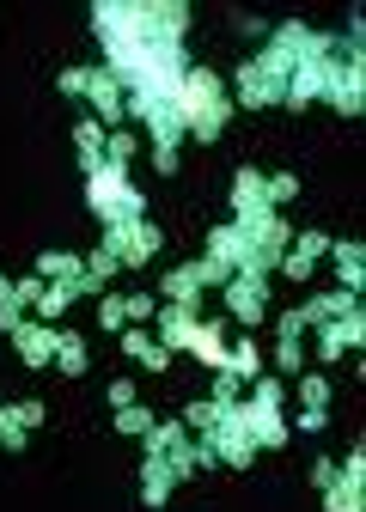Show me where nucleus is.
<instances>
[{"label":"nucleus","instance_id":"obj_1","mask_svg":"<svg viewBox=\"0 0 366 512\" xmlns=\"http://www.w3.org/2000/svg\"><path fill=\"white\" fill-rule=\"evenodd\" d=\"M287 244H293L287 214L263 208V214H244V220H232V226H208V250H202V256H214V263L232 269V275H269V281H275Z\"/></svg>","mask_w":366,"mask_h":512},{"label":"nucleus","instance_id":"obj_2","mask_svg":"<svg viewBox=\"0 0 366 512\" xmlns=\"http://www.w3.org/2000/svg\"><path fill=\"white\" fill-rule=\"evenodd\" d=\"M177 110H183V128H190V141L196 147H214L226 128H232V92H226V74H214V68H196L177 80Z\"/></svg>","mask_w":366,"mask_h":512},{"label":"nucleus","instance_id":"obj_3","mask_svg":"<svg viewBox=\"0 0 366 512\" xmlns=\"http://www.w3.org/2000/svg\"><path fill=\"white\" fill-rule=\"evenodd\" d=\"M153 342L177 360V354H196L202 366H226V324H208L202 305H159L153 317Z\"/></svg>","mask_w":366,"mask_h":512},{"label":"nucleus","instance_id":"obj_4","mask_svg":"<svg viewBox=\"0 0 366 512\" xmlns=\"http://www.w3.org/2000/svg\"><path fill=\"white\" fill-rule=\"evenodd\" d=\"M86 177V208L98 214V226H122V220H141L147 214V196L135 189V177L129 171H116V165H86L80 171Z\"/></svg>","mask_w":366,"mask_h":512},{"label":"nucleus","instance_id":"obj_5","mask_svg":"<svg viewBox=\"0 0 366 512\" xmlns=\"http://www.w3.org/2000/svg\"><path fill=\"white\" fill-rule=\"evenodd\" d=\"M226 92H232V104H244V110H281V98H287V68H281V55L263 43L251 61H238V74H226Z\"/></svg>","mask_w":366,"mask_h":512},{"label":"nucleus","instance_id":"obj_6","mask_svg":"<svg viewBox=\"0 0 366 512\" xmlns=\"http://www.w3.org/2000/svg\"><path fill=\"white\" fill-rule=\"evenodd\" d=\"M202 458H208V470H251L257 464V433H251V415H244V397L232 409H220V421L202 433Z\"/></svg>","mask_w":366,"mask_h":512},{"label":"nucleus","instance_id":"obj_7","mask_svg":"<svg viewBox=\"0 0 366 512\" xmlns=\"http://www.w3.org/2000/svg\"><path fill=\"white\" fill-rule=\"evenodd\" d=\"M147 458H153V464H165L177 482H190V476H202V470H208L202 439L183 427V421H153V427H147Z\"/></svg>","mask_w":366,"mask_h":512},{"label":"nucleus","instance_id":"obj_8","mask_svg":"<svg viewBox=\"0 0 366 512\" xmlns=\"http://www.w3.org/2000/svg\"><path fill=\"white\" fill-rule=\"evenodd\" d=\"M159 244H165V232L141 214V220H122V226H104V238H98V250L104 256H116V269H129V275H141L153 256H159Z\"/></svg>","mask_w":366,"mask_h":512},{"label":"nucleus","instance_id":"obj_9","mask_svg":"<svg viewBox=\"0 0 366 512\" xmlns=\"http://www.w3.org/2000/svg\"><path fill=\"white\" fill-rule=\"evenodd\" d=\"M220 299H226L232 324H244V336H251L257 324H269V275H232L220 287Z\"/></svg>","mask_w":366,"mask_h":512},{"label":"nucleus","instance_id":"obj_10","mask_svg":"<svg viewBox=\"0 0 366 512\" xmlns=\"http://www.w3.org/2000/svg\"><path fill=\"white\" fill-rule=\"evenodd\" d=\"M312 336H318V360H324V366L342 360V354H360V342H366V311H360V299H348L330 324H318Z\"/></svg>","mask_w":366,"mask_h":512},{"label":"nucleus","instance_id":"obj_11","mask_svg":"<svg viewBox=\"0 0 366 512\" xmlns=\"http://www.w3.org/2000/svg\"><path fill=\"white\" fill-rule=\"evenodd\" d=\"M324 104H330L336 116H360V110H366V61L336 55V68H330V80H324Z\"/></svg>","mask_w":366,"mask_h":512},{"label":"nucleus","instance_id":"obj_12","mask_svg":"<svg viewBox=\"0 0 366 512\" xmlns=\"http://www.w3.org/2000/svg\"><path fill=\"white\" fill-rule=\"evenodd\" d=\"M86 104H92L98 128H129V92H122L104 68H92V61H86Z\"/></svg>","mask_w":366,"mask_h":512},{"label":"nucleus","instance_id":"obj_13","mask_svg":"<svg viewBox=\"0 0 366 512\" xmlns=\"http://www.w3.org/2000/svg\"><path fill=\"white\" fill-rule=\"evenodd\" d=\"M55 348H61V324H37V317L13 336V354L25 372H55Z\"/></svg>","mask_w":366,"mask_h":512},{"label":"nucleus","instance_id":"obj_14","mask_svg":"<svg viewBox=\"0 0 366 512\" xmlns=\"http://www.w3.org/2000/svg\"><path fill=\"white\" fill-rule=\"evenodd\" d=\"M31 275H37L43 287H74V293L86 299V256H80V250H43L37 263H31Z\"/></svg>","mask_w":366,"mask_h":512},{"label":"nucleus","instance_id":"obj_15","mask_svg":"<svg viewBox=\"0 0 366 512\" xmlns=\"http://www.w3.org/2000/svg\"><path fill=\"white\" fill-rule=\"evenodd\" d=\"M244 415H251V433H257V452H281V445L293 439V427H287L281 403H251V397H244Z\"/></svg>","mask_w":366,"mask_h":512},{"label":"nucleus","instance_id":"obj_16","mask_svg":"<svg viewBox=\"0 0 366 512\" xmlns=\"http://www.w3.org/2000/svg\"><path fill=\"white\" fill-rule=\"evenodd\" d=\"M226 202H232V220H244V214H263V208H269L263 171H257V165H238V171H232V189H226Z\"/></svg>","mask_w":366,"mask_h":512},{"label":"nucleus","instance_id":"obj_17","mask_svg":"<svg viewBox=\"0 0 366 512\" xmlns=\"http://www.w3.org/2000/svg\"><path fill=\"white\" fill-rule=\"evenodd\" d=\"M330 263H336V275H342V293H354L360 299V281H366V244L360 238H330Z\"/></svg>","mask_w":366,"mask_h":512},{"label":"nucleus","instance_id":"obj_18","mask_svg":"<svg viewBox=\"0 0 366 512\" xmlns=\"http://www.w3.org/2000/svg\"><path fill=\"white\" fill-rule=\"evenodd\" d=\"M122 354H129L135 366H147V372H165L171 366V354L153 342V330H122Z\"/></svg>","mask_w":366,"mask_h":512},{"label":"nucleus","instance_id":"obj_19","mask_svg":"<svg viewBox=\"0 0 366 512\" xmlns=\"http://www.w3.org/2000/svg\"><path fill=\"white\" fill-rule=\"evenodd\" d=\"M171 494H177V476H171L165 464L141 458V506H153V512H159V506H165Z\"/></svg>","mask_w":366,"mask_h":512},{"label":"nucleus","instance_id":"obj_20","mask_svg":"<svg viewBox=\"0 0 366 512\" xmlns=\"http://www.w3.org/2000/svg\"><path fill=\"white\" fill-rule=\"evenodd\" d=\"M86 366H92V354H86V336H80V330H61L55 372H61V378H86Z\"/></svg>","mask_w":366,"mask_h":512},{"label":"nucleus","instance_id":"obj_21","mask_svg":"<svg viewBox=\"0 0 366 512\" xmlns=\"http://www.w3.org/2000/svg\"><path fill=\"white\" fill-rule=\"evenodd\" d=\"M226 372H238L244 384L263 378V348H257V336H238V342L226 348Z\"/></svg>","mask_w":366,"mask_h":512},{"label":"nucleus","instance_id":"obj_22","mask_svg":"<svg viewBox=\"0 0 366 512\" xmlns=\"http://www.w3.org/2000/svg\"><path fill=\"white\" fill-rule=\"evenodd\" d=\"M135 153H141V135H135V128H104V165L129 171V165H135Z\"/></svg>","mask_w":366,"mask_h":512},{"label":"nucleus","instance_id":"obj_23","mask_svg":"<svg viewBox=\"0 0 366 512\" xmlns=\"http://www.w3.org/2000/svg\"><path fill=\"white\" fill-rule=\"evenodd\" d=\"M324 512H366V482L336 476V482L324 488Z\"/></svg>","mask_w":366,"mask_h":512},{"label":"nucleus","instance_id":"obj_24","mask_svg":"<svg viewBox=\"0 0 366 512\" xmlns=\"http://www.w3.org/2000/svg\"><path fill=\"white\" fill-rule=\"evenodd\" d=\"M116 275H122V269H116V256H104V250H86V299H104Z\"/></svg>","mask_w":366,"mask_h":512},{"label":"nucleus","instance_id":"obj_25","mask_svg":"<svg viewBox=\"0 0 366 512\" xmlns=\"http://www.w3.org/2000/svg\"><path fill=\"white\" fill-rule=\"evenodd\" d=\"M74 299H80L74 287H43V293H37V305H31V317H37V324H61Z\"/></svg>","mask_w":366,"mask_h":512},{"label":"nucleus","instance_id":"obj_26","mask_svg":"<svg viewBox=\"0 0 366 512\" xmlns=\"http://www.w3.org/2000/svg\"><path fill=\"white\" fill-rule=\"evenodd\" d=\"M74 147H80V171L104 159V128H98V116H80L74 122Z\"/></svg>","mask_w":366,"mask_h":512},{"label":"nucleus","instance_id":"obj_27","mask_svg":"<svg viewBox=\"0 0 366 512\" xmlns=\"http://www.w3.org/2000/svg\"><path fill=\"white\" fill-rule=\"evenodd\" d=\"M263 189H269V208H275V214H287V208L299 202V177H293V171H263Z\"/></svg>","mask_w":366,"mask_h":512},{"label":"nucleus","instance_id":"obj_28","mask_svg":"<svg viewBox=\"0 0 366 512\" xmlns=\"http://www.w3.org/2000/svg\"><path fill=\"white\" fill-rule=\"evenodd\" d=\"M122 311H129V330H153V317H159V293H122Z\"/></svg>","mask_w":366,"mask_h":512},{"label":"nucleus","instance_id":"obj_29","mask_svg":"<svg viewBox=\"0 0 366 512\" xmlns=\"http://www.w3.org/2000/svg\"><path fill=\"white\" fill-rule=\"evenodd\" d=\"M293 384H299V403L305 409H330V378L324 372H299Z\"/></svg>","mask_w":366,"mask_h":512},{"label":"nucleus","instance_id":"obj_30","mask_svg":"<svg viewBox=\"0 0 366 512\" xmlns=\"http://www.w3.org/2000/svg\"><path fill=\"white\" fill-rule=\"evenodd\" d=\"M159 415L147 409V403H129V409H116V433H129V439H147V427H153Z\"/></svg>","mask_w":366,"mask_h":512},{"label":"nucleus","instance_id":"obj_31","mask_svg":"<svg viewBox=\"0 0 366 512\" xmlns=\"http://www.w3.org/2000/svg\"><path fill=\"white\" fill-rule=\"evenodd\" d=\"M177 421H183V427H190V433L202 439V433L220 421V403H208V397H202V403H183V415H177Z\"/></svg>","mask_w":366,"mask_h":512},{"label":"nucleus","instance_id":"obj_32","mask_svg":"<svg viewBox=\"0 0 366 512\" xmlns=\"http://www.w3.org/2000/svg\"><path fill=\"white\" fill-rule=\"evenodd\" d=\"M98 330H110V336H122V330H129V311H122V293H104V299H98Z\"/></svg>","mask_w":366,"mask_h":512},{"label":"nucleus","instance_id":"obj_33","mask_svg":"<svg viewBox=\"0 0 366 512\" xmlns=\"http://www.w3.org/2000/svg\"><path fill=\"white\" fill-rule=\"evenodd\" d=\"M238 397H244V378H238V372H226V366H220V372H214V391H208V403H220V409H232V403H238Z\"/></svg>","mask_w":366,"mask_h":512},{"label":"nucleus","instance_id":"obj_34","mask_svg":"<svg viewBox=\"0 0 366 512\" xmlns=\"http://www.w3.org/2000/svg\"><path fill=\"white\" fill-rule=\"evenodd\" d=\"M275 372L281 378H299L305 372V342H275Z\"/></svg>","mask_w":366,"mask_h":512},{"label":"nucleus","instance_id":"obj_35","mask_svg":"<svg viewBox=\"0 0 366 512\" xmlns=\"http://www.w3.org/2000/svg\"><path fill=\"white\" fill-rule=\"evenodd\" d=\"M25 427H19V415H13V403H0V445H7V452H25Z\"/></svg>","mask_w":366,"mask_h":512},{"label":"nucleus","instance_id":"obj_36","mask_svg":"<svg viewBox=\"0 0 366 512\" xmlns=\"http://www.w3.org/2000/svg\"><path fill=\"white\" fill-rule=\"evenodd\" d=\"M55 92L61 98H86V61H80V68H61L55 74Z\"/></svg>","mask_w":366,"mask_h":512},{"label":"nucleus","instance_id":"obj_37","mask_svg":"<svg viewBox=\"0 0 366 512\" xmlns=\"http://www.w3.org/2000/svg\"><path fill=\"white\" fill-rule=\"evenodd\" d=\"M13 415H19V427H25V433H37V427L49 421V409H43L37 397H25V403H13Z\"/></svg>","mask_w":366,"mask_h":512},{"label":"nucleus","instance_id":"obj_38","mask_svg":"<svg viewBox=\"0 0 366 512\" xmlns=\"http://www.w3.org/2000/svg\"><path fill=\"white\" fill-rule=\"evenodd\" d=\"M287 427H299V433H324V427H330V409H299V421H287Z\"/></svg>","mask_w":366,"mask_h":512},{"label":"nucleus","instance_id":"obj_39","mask_svg":"<svg viewBox=\"0 0 366 512\" xmlns=\"http://www.w3.org/2000/svg\"><path fill=\"white\" fill-rule=\"evenodd\" d=\"M129 403H141L135 397V378H110V409H129Z\"/></svg>","mask_w":366,"mask_h":512},{"label":"nucleus","instance_id":"obj_40","mask_svg":"<svg viewBox=\"0 0 366 512\" xmlns=\"http://www.w3.org/2000/svg\"><path fill=\"white\" fill-rule=\"evenodd\" d=\"M330 482H336V458H312V488L324 494Z\"/></svg>","mask_w":366,"mask_h":512},{"label":"nucleus","instance_id":"obj_41","mask_svg":"<svg viewBox=\"0 0 366 512\" xmlns=\"http://www.w3.org/2000/svg\"><path fill=\"white\" fill-rule=\"evenodd\" d=\"M7 293H13V275H0V299H7Z\"/></svg>","mask_w":366,"mask_h":512}]
</instances>
